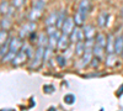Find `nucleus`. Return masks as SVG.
Instances as JSON below:
<instances>
[{
  "label": "nucleus",
  "mask_w": 123,
  "mask_h": 111,
  "mask_svg": "<svg viewBox=\"0 0 123 111\" xmlns=\"http://www.w3.org/2000/svg\"><path fill=\"white\" fill-rule=\"evenodd\" d=\"M24 43L21 41V38L20 37H12L10 38V51L9 52H12L15 54H17L20 51H21Z\"/></svg>",
  "instance_id": "20e7f679"
},
{
  "label": "nucleus",
  "mask_w": 123,
  "mask_h": 111,
  "mask_svg": "<svg viewBox=\"0 0 123 111\" xmlns=\"http://www.w3.org/2000/svg\"><path fill=\"white\" fill-rule=\"evenodd\" d=\"M115 62H116V56H115V53L108 54L107 58H106V64H107L108 67H112V65L115 64Z\"/></svg>",
  "instance_id": "5701e85b"
},
{
  "label": "nucleus",
  "mask_w": 123,
  "mask_h": 111,
  "mask_svg": "<svg viewBox=\"0 0 123 111\" xmlns=\"http://www.w3.org/2000/svg\"><path fill=\"white\" fill-rule=\"evenodd\" d=\"M107 21H108V14H107L106 11L101 13L100 16H98V19H97V25H98V27H101V28L106 27Z\"/></svg>",
  "instance_id": "4468645a"
},
{
  "label": "nucleus",
  "mask_w": 123,
  "mask_h": 111,
  "mask_svg": "<svg viewBox=\"0 0 123 111\" xmlns=\"http://www.w3.org/2000/svg\"><path fill=\"white\" fill-rule=\"evenodd\" d=\"M47 48V47H46ZM46 48L44 47H37L36 49V52L33 53V60H32V63H31V68H37L41 63H42V60H43V57H44V51H46Z\"/></svg>",
  "instance_id": "f03ea898"
},
{
  "label": "nucleus",
  "mask_w": 123,
  "mask_h": 111,
  "mask_svg": "<svg viewBox=\"0 0 123 111\" xmlns=\"http://www.w3.org/2000/svg\"><path fill=\"white\" fill-rule=\"evenodd\" d=\"M85 37L84 35V30H81L80 27L75 26V28L73 30V32H71L70 35V41L71 42H80V41H83Z\"/></svg>",
  "instance_id": "0eeeda50"
},
{
  "label": "nucleus",
  "mask_w": 123,
  "mask_h": 111,
  "mask_svg": "<svg viewBox=\"0 0 123 111\" xmlns=\"http://www.w3.org/2000/svg\"><path fill=\"white\" fill-rule=\"evenodd\" d=\"M64 103L68 104V105L74 104V103H75V96H74L73 94H67V95L64 96Z\"/></svg>",
  "instance_id": "b1692460"
},
{
  "label": "nucleus",
  "mask_w": 123,
  "mask_h": 111,
  "mask_svg": "<svg viewBox=\"0 0 123 111\" xmlns=\"http://www.w3.org/2000/svg\"><path fill=\"white\" fill-rule=\"evenodd\" d=\"M52 53H53V48L48 46V47L46 48V51H44V57H43L44 62H48V60L50 59V57H52Z\"/></svg>",
  "instance_id": "412c9836"
},
{
  "label": "nucleus",
  "mask_w": 123,
  "mask_h": 111,
  "mask_svg": "<svg viewBox=\"0 0 123 111\" xmlns=\"http://www.w3.org/2000/svg\"><path fill=\"white\" fill-rule=\"evenodd\" d=\"M57 62H58V64L60 67H65V64H67V60H65L64 56H58L57 57Z\"/></svg>",
  "instance_id": "bb28decb"
},
{
  "label": "nucleus",
  "mask_w": 123,
  "mask_h": 111,
  "mask_svg": "<svg viewBox=\"0 0 123 111\" xmlns=\"http://www.w3.org/2000/svg\"><path fill=\"white\" fill-rule=\"evenodd\" d=\"M84 35H85V38L86 39H91V38H94L95 36V28L92 25H86L84 26Z\"/></svg>",
  "instance_id": "f3484780"
},
{
  "label": "nucleus",
  "mask_w": 123,
  "mask_h": 111,
  "mask_svg": "<svg viewBox=\"0 0 123 111\" xmlns=\"http://www.w3.org/2000/svg\"><path fill=\"white\" fill-rule=\"evenodd\" d=\"M122 51H123V35L115 38V53L121 54Z\"/></svg>",
  "instance_id": "9b49d317"
},
{
  "label": "nucleus",
  "mask_w": 123,
  "mask_h": 111,
  "mask_svg": "<svg viewBox=\"0 0 123 111\" xmlns=\"http://www.w3.org/2000/svg\"><path fill=\"white\" fill-rule=\"evenodd\" d=\"M75 28V20L73 17L68 16L65 19V21L63 24V27H62V33L64 35H71V32H73V30Z\"/></svg>",
  "instance_id": "7ed1b4c3"
},
{
  "label": "nucleus",
  "mask_w": 123,
  "mask_h": 111,
  "mask_svg": "<svg viewBox=\"0 0 123 111\" xmlns=\"http://www.w3.org/2000/svg\"><path fill=\"white\" fill-rule=\"evenodd\" d=\"M89 10H90V0H81L80 4H79L78 13L74 16V20H75L76 25H83L84 24L85 19L89 14Z\"/></svg>",
  "instance_id": "f257e3e1"
},
{
  "label": "nucleus",
  "mask_w": 123,
  "mask_h": 111,
  "mask_svg": "<svg viewBox=\"0 0 123 111\" xmlns=\"http://www.w3.org/2000/svg\"><path fill=\"white\" fill-rule=\"evenodd\" d=\"M75 53L78 56H83L85 53V42L84 41H80V42H76V46H75Z\"/></svg>",
  "instance_id": "a211bd4d"
},
{
  "label": "nucleus",
  "mask_w": 123,
  "mask_h": 111,
  "mask_svg": "<svg viewBox=\"0 0 123 111\" xmlns=\"http://www.w3.org/2000/svg\"><path fill=\"white\" fill-rule=\"evenodd\" d=\"M121 17H123V7H122V10H121Z\"/></svg>",
  "instance_id": "7c9ffc66"
},
{
  "label": "nucleus",
  "mask_w": 123,
  "mask_h": 111,
  "mask_svg": "<svg viewBox=\"0 0 123 111\" xmlns=\"http://www.w3.org/2000/svg\"><path fill=\"white\" fill-rule=\"evenodd\" d=\"M10 9L11 7H9V3L7 1H1V9H0L1 15H7L9 11H10Z\"/></svg>",
  "instance_id": "4be33fe9"
},
{
  "label": "nucleus",
  "mask_w": 123,
  "mask_h": 111,
  "mask_svg": "<svg viewBox=\"0 0 123 111\" xmlns=\"http://www.w3.org/2000/svg\"><path fill=\"white\" fill-rule=\"evenodd\" d=\"M37 45H38V47H48V45H49V36H47V35H44V33H41L39 36H38V39H37Z\"/></svg>",
  "instance_id": "2eb2a0df"
},
{
  "label": "nucleus",
  "mask_w": 123,
  "mask_h": 111,
  "mask_svg": "<svg viewBox=\"0 0 123 111\" xmlns=\"http://www.w3.org/2000/svg\"><path fill=\"white\" fill-rule=\"evenodd\" d=\"M121 57H122V58H123V51H122V53H121Z\"/></svg>",
  "instance_id": "2f4dec72"
},
{
  "label": "nucleus",
  "mask_w": 123,
  "mask_h": 111,
  "mask_svg": "<svg viewBox=\"0 0 123 111\" xmlns=\"http://www.w3.org/2000/svg\"><path fill=\"white\" fill-rule=\"evenodd\" d=\"M122 90H123V86H122V88L118 90V95H121V91H122Z\"/></svg>",
  "instance_id": "c756f323"
},
{
  "label": "nucleus",
  "mask_w": 123,
  "mask_h": 111,
  "mask_svg": "<svg viewBox=\"0 0 123 111\" xmlns=\"http://www.w3.org/2000/svg\"><path fill=\"white\" fill-rule=\"evenodd\" d=\"M44 5H46L44 0H35V1H33V7L39 9V10H43L44 9Z\"/></svg>",
  "instance_id": "393cba45"
},
{
  "label": "nucleus",
  "mask_w": 123,
  "mask_h": 111,
  "mask_svg": "<svg viewBox=\"0 0 123 111\" xmlns=\"http://www.w3.org/2000/svg\"><path fill=\"white\" fill-rule=\"evenodd\" d=\"M92 58H94V49H86L85 53L83 54V57L80 58L78 65H79L80 68L87 65V64L91 62V60H92Z\"/></svg>",
  "instance_id": "39448f33"
},
{
  "label": "nucleus",
  "mask_w": 123,
  "mask_h": 111,
  "mask_svg": "<svg viewBox=\"0 0 123 111\" xmlns=\"http://www.w3.org/2000/svg\"><path fill=\"white\" fill-rule=\"evenodd\" d=\"M27 57H28V56H27V53L24 51V49H21V51H20V52L16 54V57L14 58L12 64H14V65H20V64H22Z\"/></svg>",
  "instance_id": "6e6552de"
},
{
  "label": "nucleus",
  "mask_w": 123,
  "mask_h": 111,
  "mask_svg": "<svg viewBox=\"0 0 123 111\" xmlns=\"http://www.w3.org/2000/svg\"><path fill=\"white\" fill-rule=\"evenodd\" d=\"M11 25V19H10L9 15H4L3 19H1V28L3 30H7Z\"/></svg>",
  "instance_id": "aec40b11"
},
{
  "label": "nucleus",
  "mask_w": 123,
  "mask_h": 111,
  "mask_svg": "<svg viewBox=\"0 0 123 111\" xmlns=\"http://www.w3.org/2000/svg\"><path fill=\"white\" fill-rule=\"evenodd\" d=\"M106 51H107L108 54L115 53V39H113V35H108V36H107Z\"/></svg>",
  "instance_id": "f8f14e48"
},
{
  "label": "nucleus",
  "mask_w": 123,
  "mask_h": 111,
  "mask_svg": "<svg viewBox=\"0 0 123 111\" xmlns=\"http://www.w3.org/2000/svg\"><path fill=\"white\" fill-rule=\"evenodd\" d=\"M106 43H107L106 36H104L102 33H97V35H96V38H95V46L106 48Z\"/></svg>",
  "instance_id": "dca6fc26"
},
{
  "label": "nucleus",
  "mask_w": 123,
  "mask_h": 111,
  "mask_svg": "<svg viewBox=\"0 0 123 111\" xmlns=\"http://www.w3.org/2000/svg\"><path fill=\"white\" fill-rule=\"evenodd\" d=\"M69 42H70V37H69L68 35L62 33L59 41H58V48H60V49H67L68 46H69Z\"/></svg>",
  "instance_id": "1a4fd4ad"
},
{
  "label": "nucleus",
  "mask_w": 123,
  "mask_h": 111,
  "mask_svg": "<svg viewBox=\"0 0 123 111\" xmlns=\"http://www.w3.org/2000/svg\"><path fill=\"white\" fill-rule=\"evenodd\" d=\"M35 28H36V24L33 21H30L28 24H26V25H24L21 27V30H20V32H18V37L20 38H24L28 33H32L35 31Z\"/></svg>",
  "instance_id": "423d86ee"
},
{
  "label": "nucleus",
  "mask_w": 123,
  "mask_h": 111,
  "mask_svg": "<svg viewBox=\"0 0 123 111\" xmlns=\"http://www.w3.org/2000/svg\"><path fill=\"white\" fill-rule=\"evenodd\" d=\"M3 111H12V110H3Z\"/></svg>",
  "instance_id": "473e14b6"
},
{
  "label": "nucleus",
  "mask_w": 123,
  "mask_h": 111,
  "mask_svg": "<svg viewBox=\"0 0 123 111\" xmlns=\"http://www.w3.org/2000/svg\"><path fill=\"white\" fill-rule=\"evenodd\" d=\"M65 11L64 10H62V11L59 13V15H58V21H57V28L58 30H62V27H63V24H64V21H65Z\"/></svg>",
  "instance_id": "6ab92c4d"
},
{
  "label": "nucleus",
  "mask_w": 123,
  "mask_h": 111,
  "mask_svg": "<svg viewBox=\"0 0 123 111\" xmlns=\"http://www.w3.org/2000/svg\"><path fill=\"white\" fill-rule=\"evenodd\" d=\"M25 1H26V0H12V6L15 9H20V7L24 6Z\"/></svg>",
  "instance_id": "a878e982"
},
{
  "label": "nucleus",
  "mask_w": 123,
  "mask_h": 111,
  "mask_svg": "<svg viewBox=\"0 0 123 111\" xmlns=\"http://www.w3.org/2000/svg\"><path fill=\"white\" fill-rule=\"evenodd\" d=\"M43 91L47 93V94H49V93L54 91V88H53V86H48V85H46V86L43 88Z\"/></svg>",
  "instance_id": "c85d7f7f"
},
{
  "label": "nucleus",
  "mask_w": 123,
  "mask_h": 111,
  "mask_svg": "<svg viewBox=\"0 0 123 111\" xmlns=\"http://www.w3.org/2000/svg\"><path fill=\"white\" fill-rule=\"evenodd\" d=\"M58 13L57 11H53L48 15V17L46 19V25L47 27L48 26H57V21H58Z\"/></svg>",
  "instance_id": "9d476101"
},
{
  "label": "nucleus",
  "mask_w": 123,
  "mask_h": 111,
  "mask_svg": "<svg viewBox=\"0 0 123 111\" xmlns=\"http://www.w3.org/2000/svg\"><path fill=\"white\" fill-rule=\"evenodd\" d=\"M42 11L43 10H39V9H36V7H32V10L30 11L28 14V19H30V21H36V20H38L41 16H42Z\"/></svg>",
  "instance_id": "ddd939ff"
},
{
  "label": "nucleus",
  "mask_w": 123,
  "mask_h": 111,
  "mask_svg": "<svg viewBox=\"0 0 123 111\" xmlns=\"http://www.w3.org/2000/svg\"><path fill=\"white\" fill-rule=\"evenodd\" d=\"M7 38V33H6V30H3L1 28V37H0V41H1V45L3 43H5L4 41Z\"/></svg>",
  "instance_id": "cd10ccee"
}]
</instances>
